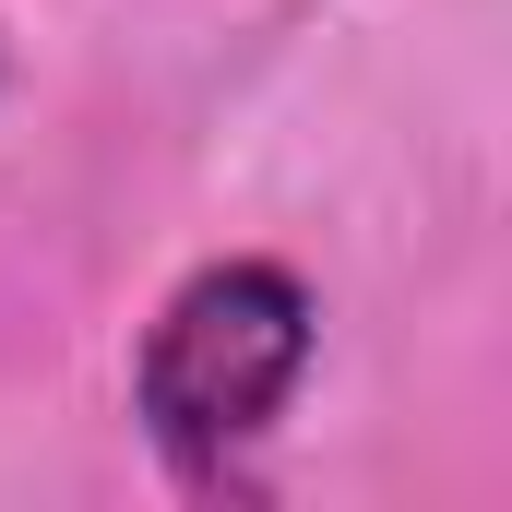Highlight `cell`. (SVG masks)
<instances>
[{
	"mask_svg": "<svg viewBox=\"0 0 512 512\" xmlns=\"http://www.w3.org/2000/svg\"><path fill=\"white\" fill-rule=\"evenodd\" d=\"M298 370H310V286L286 262H203L131 358V417L179 477H227L298 393Z\"/></svg>",
	"mask_w": 512,
	"mask_h": 512,
	"instance_id": "6da1fadb",
	"label": "cell"
}]
</instances>
